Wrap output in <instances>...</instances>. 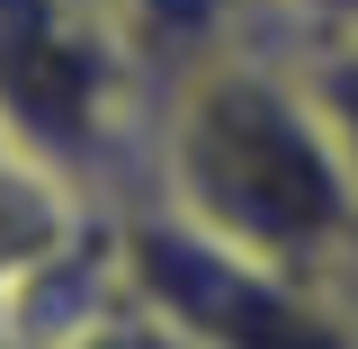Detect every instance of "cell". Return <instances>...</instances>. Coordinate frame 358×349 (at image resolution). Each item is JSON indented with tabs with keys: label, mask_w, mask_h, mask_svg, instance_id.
I'll return each instance as SVG.
<instances>
[{
	"label": "cell",
	"mask_w": 358,
	"mask_h": 349,
	"mask_svg": "<svg viewBox=\"0 0 358 349\" xmlns=\"http://www.w3.org/2000/svg\"><path fill=\"white\" fill-rule=\"evenodd\" d=\"M143 206L233 260L313 287L358 278V162L313 99L296 36L251 18L162 63Z\"/></svg>",
	"instance_id": "1"
},
{
	"label": "cell",
	"mask_w": 358,
	"mask_h": 349,
	"mask_svg": "<svg viewBox=\"0 0 358 349\" xmlns=\"http://www.w3.org/2000/svg\"><path fill=\"white\" fill-rule=\"evenodd\" d=\"M162 54L126 0H0V134L81 197L126 215L143 197Z\"/></svg>",
	"instance_id": "2"
},
{
	"label": "cell",
	"mask_w": 358,
	"mask_h": 349,
	"mask_svg": "<svg viewBox=\"0 0 358 349\" xmlns=\"http://www.w3.org/2000/svg\"><path fill=\"white\" fill-rule=\"evenodd\" d=\"M296 54H305V81L322 99V117L341 126V143H350V162H358V27L350 36H305Z\"/></svg>",
	"instance_id": "3"
},
{
	"label": "cell",
	"mask_w": 358,
	"mask_h": 349,
	"mask_svg": "<svg viewBox=\"0 0 358 349\" xmlns=\"http://www.w3.org/2000/svg\"><path fill=\"white\" fill-rule=\"evenodd\" d=\"M268 27L278 36H350L358 27V0H268Z\"/></svg>",
	"instance_id": "4"
},
{
	"label": "cell",
	"mask_w": 358,
	"mask_h": 349,
	"mask_svg": "<svg viewBox=\"0 0 358 349\" xmlns=\"http://www.w3.org/2000/svg\"><path fill=\"white\" fill-rule=\"evenodd\" d=\"M0 349H18V269L0 260Z\"/></svg>",
	"instance_id": "5"
},
{
	"label": "cell",
	"mask_w": 358,
	"mask_h": 349,
	"mask_svg": "<svg viewBox=\"0 0 358 349\" xmlns=\"http://www.w3.org/2000/svg\"><path fill=\"white\" fill-rule=\"evenodd\" d=\"M0 152H9V134H0Z\"/></svg>",
	"instance_id": "6"
},
{
	"label": "cell",
	"mask_w": 358,
	"mask_h": 349,
	"mask_svg": "<svg viewBox=\"0 0 358 349\" xmlns=\"http://www.w3.org/2000/svg\"><path fill=\"white\" fill-rule=\"evenodd\" d=\"M350 296H358V278H350Z\"/></svg>",
	"instance_id": "7"
}]
</instances>
